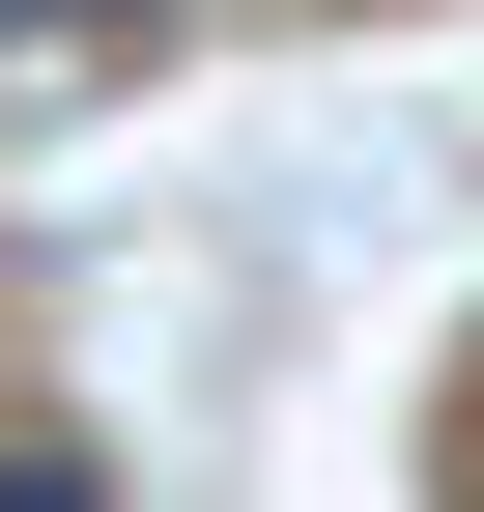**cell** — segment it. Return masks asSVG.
Returning a JSON list of instances; mask_svg holds the SVG:
<instances>
[{"mask_svg": "<svg viewBox=\"0 0 484 512\" xmlns=\"http://www.w3.org/2000/svg\"><path fill=\"white\" fill-rule=\"evenodd\" d=\"M0 512H114V456L86 427H0Z\"/></svg>", "mask_w": 484, "mask_h": 512, "instance_id": "6da1fadb", "label": "cell"}, {"mask_svg": "<svg viewBox=\"0 0 484 512\" xmlns=\"http://www.w3.org/2000/svg\"><path fill=\"white\" fill-rule=\"evenodd\" d=\"M29 57H86V29H57V0H0V86H29Z\"/></svg>", "mask_w": 484, "mask_h": 512, "instance_id": "7a4b0ae2", "label": "cell"}]
</instances>
